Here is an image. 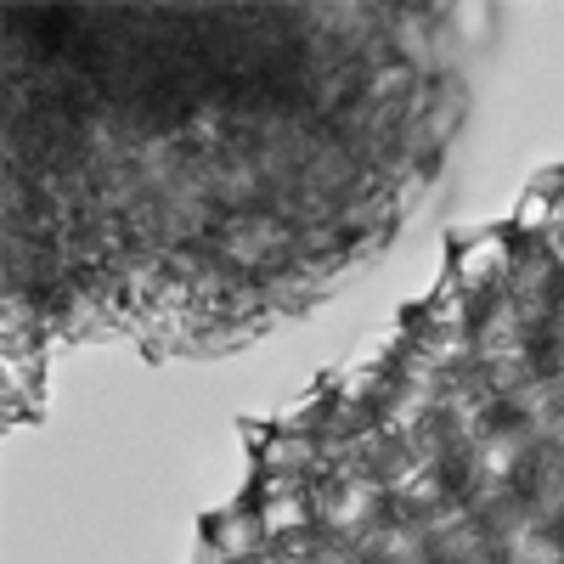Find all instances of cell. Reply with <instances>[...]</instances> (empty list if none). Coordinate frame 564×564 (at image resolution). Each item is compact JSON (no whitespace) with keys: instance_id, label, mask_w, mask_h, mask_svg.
<instances>
[{"instance_id":"1","label":"cell","mask_w":564,"mask_h":564,"mask_svg":"<svg viewBox=\"0 0 564 564\" xmlns=\"http://www.w3.org/2000/svg\"><path fill=\"white\" fill-rule=\"evenodd\" d=\"M497 547L508 564H564V547L553 531H542L536 513H508L502 531H497Z\"/></svg>"},{"instance_id":"2","label":"cell","mask_w":564,"mask_h":564,"mask_svg":"<svg viewBox=\"0 0 564 564\" xmlns=\"http://www.w3.org/2000/svg\"><path fill=\"white\" fill-rule=\"evenodd\" d=\"M525 457V435L520 430H480L475 435V475L491 486V480H508Z\"/></svg>"},{"instance_id":"3","label":"cell","mask_w":564,"mask_h":564,"mask_svg":"<svg viewBox=\"0 0 564 564\" xmlns=\"http://www.w3.org/2000/svg\"><path fill=\"white\" fill-rule=\"evenodd\" d=\"M220 249L238 260V265H260V260H271V254L282 249V231H276L271 220H231L226 238H220Z\"/></svg>"},{"instance_id":"4","label":"cell","mask_w":564,"mask_h":564,"mask_svg":"<svg viewBox=\"0 0 564 564\" xmlns=\"http://www.w3.org/2000/svg\"><path fill=\"white\" fill-rule=\"evenodd\" d=\"M367 513H372V491H367L361 480H350V486H339V491H327V497H322V520L334 525V531H356V525H367Z\"/></svg>"},{"instance_id":"5","label":"cell","mask_w":564,"mask_h":564,"mask_svg":"<svg viewBox=\"0 0 564 564\" xmlns=\"http://www.w3.org/2000/svg\"><path fill=\"white\" fill-rule=\"evenodd\" d=\"M322 564H356V558H345V553H327Z\"/></svg>"},{"instance_id":"6","label":"cell","mask_w":564,"mask_h":564,"mask_svg":"<svg viewBox=\"0 0 564 564\" xmlns=\"http://www.w3.org/2000/svg\"><path fill=\"white\" fill-rule=\"evenodd\" d=\"M468 564H491V558H468Z\"/></svg>"}]
</instances>
